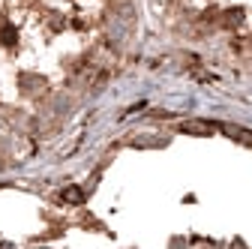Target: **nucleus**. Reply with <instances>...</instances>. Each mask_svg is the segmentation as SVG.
<instances>
[{
  "label": "nucleus",
  "instance_id": "1",
  "mask_svg": "<svg viewBox=\"0 0 252 249\" xmlns=\"http://www.w3.org/2000/svg\"><path fill=\"white\" fill-rule=\"evenodd\" d=\"M180 129H183V132H201V135H210V132H216L219 126H216V123H201V120H189V123H183Z\"/></svg>",
  "mask_w": 252,
  "mask_h": 249
}]
</instances>
